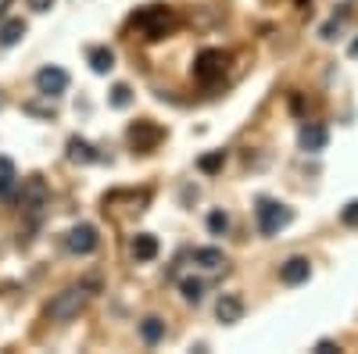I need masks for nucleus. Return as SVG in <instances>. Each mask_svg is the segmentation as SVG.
<instances>
[{
  "mask_svg": "<svg viewBox=\"0 0 358 354\" xmlns=\"http://www.w3.org/2000/svg\"><path fill=\"white\" fill-rule=\"evenodd\" d=\"M308 276H312L308 258H287V261L280 265V279H283L287 286H301V283H308Z\"/></svg>",
  "mask_w": 358,
  "mask_h": 354,
  "instance_id": "obj_8",
  "label": "nucleus"
},
{
  "mask_svg": "<svg viewBox=\"0 0 358 354\" xmlns=\"http://www.w3.org/2000/svg\"><path fill=\"white\" fill-rule=\"evenodd\" d=\"M36 86H40L43 97H57V94L69 90V72L57 68V65H47V68L36 72Z\"/></svg>",
  "mask_w": 358,
  "mask_h": 354,
  "instance_id": "obj_7",
  "label": "nucleus"
},
{
  "mask_svg": "<svg viewBox=\"0 0 358 354\" xmlns=\"http://www.w3.org/2000/svg\"><path fill=\"white\" fill-rule=\"evenodd\" d=\"M54 0H25V8H33V11H50Z\"/></svg>",
  "mask_w": 358,
  "mask_h": 354,
  "instance_id": "obj_25",
  "label": "nucleus"
},
{
  "mask_svg": "<svg viewBox=\"0 0 358 354\" xmlns=\"http://www.w3.org/2000/svg\"><path fill=\"white\" fill-rule=\"evenodd\" d=\"M140 337H143V344H158V340L165 337V322L155 318V315L143 318V322H140Z\"/></svg>",
  "mask_w": 358,
  "mask_h": 354,
  "instance_id": "obj_18",
  "label": "nucleus"
},
{
  "mask_svg": "<svg viewBox=\"0 0 358 354\" xmlns=\"http://www.w3.org/2000/svg\"><path fill=\"white\" fill-rule=\"evenodd\" d=\"M179 290H183V297H187L190 304H197V301L204 297V283H201V279H183V283H179Z\"/></svg>",
  "mask_w": 358,
  "mask_h": 354,
  "instance_id": "obj_19",
  "label": "nucleus"
},
{
  "mask_svg": "<svg viewBox=\"0 0 358 354\" xmlns=\"http://www.w3.org/2000/svg\"><path fill=\"white\" fill-rule=\"evenodd\" d=\"M43 204H47V183L33 175V179L22 183V208L25 212H40Z\"/></svg>",
  "mask_w": 358,
  "mask_h": 354,
  "instance_id": "obj_9",
  "label": "nucleus"
},
{
  "mask_svg": "<svg viewBox=\"0 0 358 354\" xmlns=\"http://www.w3.org/2000/svg\"><path fill=\"white\" fill-rule=\"evenodd\" d=\"M25 111H29V115H47V118H54V104H47V108H43V104H25Z\"/></svg>",
  "mask_w": 358,
  "mask_h": 354,
  "instance_id": "obj_24",
  "label": "nucleus"
},
{
  "mask_svg": "<svg viewBox=\"0 0 358 354\" xmlns=\"http://www.w3.org/2000/svg\"><path fill=\"white\" fill-rule=\"evenodd\" d=\"M172 25H176V15L162 4H147L133 15V29H140L143 40H162Z\"/></svg>",
  "mask_w": 358,
  "mask_h": 354,
  "instance_id": "obj_1",
  "label": "nucleus"
},
{
  "mask_svg": "<svg viewBox=\"0 0 358 354\" xmlns=\"http://www.w3.org/2000/svg\"><path fill=\"white\" fill-rule=\"evenodd\" d=\"M129 251H133L136 261H155V258H158V236H151V233H136Z\"/></svg>",
  "mask_w": 358,
  "mask_h": 354,
  "instance_id": "obj_12",
  "label": "nucleus"
},
{
  "mask_svg": "<svg viewBox=\"0 0 358 354\" xmlns=\"http://www.w3.org/2000/svg\"><path fill=\"white\" fill-rule=\"evenodd\" d=\"M69 161H76V165H94V161H97V151H94L86 140L72 136V140H69Z\"/></svg>",
  "mask_w": 358,
  "mask_h": 354,
  "instance_id": "obj_14",
  "label": "nucleus"
},
{
  "mask_svg": "<svg viewBox=\"0 0 358 354\" xmlns=\"http://www.w3.org/2000/svg\"><path fill=\"white\" fill-rule=\"evenodd\" d=\"M294 222V212L280 200H258V229L265 236H276L280 229H287Z\"/></svg>",
  "mask_w": 358,
  "mask_h": 354,
  "instance_id": "obj_3",
  "label": "nucleus"
},
{
  "mask_svg": "<svg viewBox=\"0 0 358 354\" xmlns=\"http://www.w3.org/2000/svg\"><path fill=\"white\" fill-rule=\"evenodd\" d=\"M129 143H133V151H140V154H147V151H155V147L162 143V129L155 126V122H133L129 126Z\"/></svg>",
  "mask_w": 358,
  "mask_h": 354,
  "instance_id": "obj_6",
  "label": "nucleus"
},
{
  "mask_svg": "<svg viewBox=\"0 0 358 354\" xmlns=\"http://www.w3.org/2000/svg\"><path fill=\"white\" fill-rule=\"evenodd\" d=\"M341 222H344V226H358V200H348V204H344Z\"/></svg>",
  "mask_w": 358,
  "mask_h": 354,
  "instance_id": "obj_23",
  "label": "nucleus"
},
{
  "mask_svg": "<svg viewBox=\"0 0 358 354\" xmlns=\"http://www.w3.org/2000/svg\"><path fill=\"white\" fill-rule=\"evenodd\" d=\"M90 68H94L97 75L111 72V68H115V50H108V47H90Z\"/></svg>",
  "mask_w": 358,
  "mask_h": 354,
  "instance_id": "obj_15",
  "label": "nucleus"
},
{
  "mask_svg": "<svg viewBox=\"0 0 358 354\" xmlns=\"http://www.w3.org/2000/svg\"><path fill=\"white\" fill-rule=\"evenodd\" d=\"M208 229H212L215 236H222L229 229V215L226 212H212V215H208Z\"/></svg>",
  "mask_w": 358,
  "mask_h": 354,
  "instance_id": "obj_22",
  "label": "nucleus"
},
{
  "mask_svg": "<svg viewBox=\"0 0 358 354\" xmlns=\"http://www.w3.org/2000/svg\"><path fill=\"white\" fill-rule=\"evenodd\" d=\"M226 61H229V57H226L222 50H215V47L201 50V54H197V61H194V79H197V82H204V86L219 82V79H222V72H226Z\"/></svg>",
  "mask_w": 358,
  "mask_h": 354,
  "instance_id": "obj_4",
  "label": "nucleus"
},
{
  "mask_svg": "<svg viewBox=\"0 0 358 354\" xmlns=\"http://www.w3.org/2000/svg\"><path fill=\"white\" fill-rule=\"evenodd\" d=\"M83 308H86V286H69V290H62V293H57V297L47 304V318L69 322V318H76Z\"/></svg>",
  "mask_w": 358,
  "mask_h": 354,
  "instance_id": "obj_2",
  "label": "nucleus"
},
{
  "mask_svg": "<svg viewBox=\"0 0 358 354\" xmlns=\"http://www.w3.org/2000/svg\"><path fill=\"white\" fill-rule=\"evenodd\" d=\"M129 101H133V90H129L126 82H118L115 90H111V104L115 108H129Z\"/></svg>",
  "mask_w": 358,
  "mask_h": 354,
  "instance_id": "obj_21",
  "label": "nucleus"
},
{
  "mask_svg": "<svg viewBox=\"0 0 358 354\" xmlns=\"http://www.w3.org/2000/svg\"><path fill=\"white\" fill-rule=\"evenodd\" d=\"M25 36V22L11 18V22H0V47H15Z\"/></svg>",
  "mask_w": 358,
  "mask_h": 354,
  "instance_id": "obj_17",
  "label": "nucleus"
},
{
  "mask_svg": "<svg viewBox=\"0 0 358 354\" xmlns=\"http://www.w3.org/2000/svg\"><path fill=\"white\" fill-rule=\"evenodd\" d=\"M326 140H330V133H326V126H319V122H308L301 129V147H305L308 154H319L322 147H326Z\"/></svg>",
  "mask_w": 358,
  "mask_h": 354,
  "instance_id": "obj_11",
  "label": "nucleus"
},
{
  "mask_svg": "<svg viewBox=\"0 0 358 354\" xmlns=\"http://www.w3.org/2000/svg\"><path fill=\"white\" fill-rule=\"evenodd\" d=\"M215 315H219V322L233 326V322H241V318H244V301L236 297V293H222L219 304H215Z\"/></svg>",
  "mask_w": 358,
  "mask_h": 354,
  "instance_id": "obj_10",
  "label": "nucleus"
},
{
  "mask_svg": "<svg viewBox=\"0 0 358 354\" xmlns=\"http://www.w3.org/2000/svg\"><path fill=\"white\" fill-rule=\"evenodd\" d=\"M348 54H351V57H358V40L351 43V50H348Z\"/></svg>",
  "mask_w": 358,
  "mask_h": 354,
  "instance_id": "obj_26",
  "label": "nucleus"
},
{
  "mask_svg": "<svg viewBox=\"0 0 358 354\" xmlns=\"http://www.w3.org/2000/svg\"><path fill=\"white\" fill-rule=\"evenodd\" d=\"M18 183L22 179H18V172H15V161L11 158H0V200H11Z\"/></svg>",
  "mask_w": 358,
  "mask_h": 354,
  "instance_id": "obj_13",
  "label": "nucleus"
},
{
  "mask_svg": "<svg viewBox=\"0 0 358 354\" xmlns=\"http://www.w3.org/2000/svg\"><path fill=\"white\" fill-rule=\"evenodd\" d=\"M97 244H101V236H97V229L90 226V222L72 226V229H69V236H65V247H69L72 254H94V251H97Z\"/></svg>",
  "mask_w": 358,
  "mask_h": 354,
  "instance_id": "obj_5",
  "label": "nucleus"
},
{
  "mask_svg": "<svg viewBox=\"0 0 358 354\" xmlns=\"http://www.w3.org/2000/svg\"><path fill=\"white\" fill-rule=\"evenodd\" d=\"M194 265H201V269H222L226 254H222L219 247H197V251H194Z\"/></svg>",
  "mask_w": 358,
  "mask_h": 354,
  "instance_id": "obj_16",
  "label": "nucleus"
},
{
  "mask_svg": "<svg viewBox=\"0 0 358 354\" xmlns=\"http://www.w3.org/2000/svg\"><path fill=\"white\" fill-rule=\"evenodd\" d=\"M197 165H201V172H208V175H212V172H219V168L226 165V154H222V151H212V154H204Z\"/></svg>",
  "mask_w": 358,
  "mask_h": 354,
  "instance_id": "obj_20",
  "label": "nucleus"
}]
</instances>
